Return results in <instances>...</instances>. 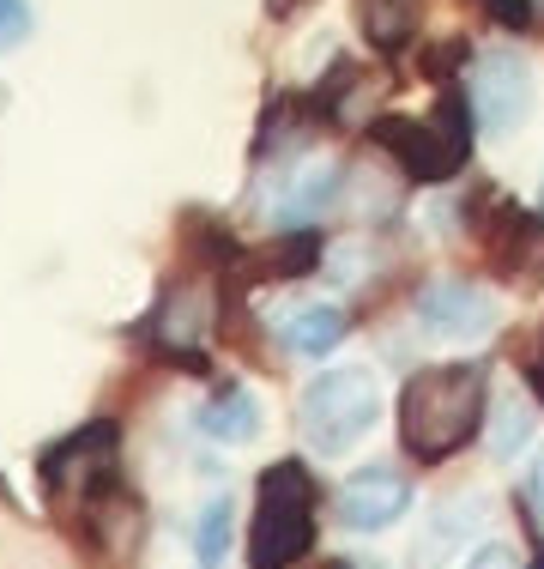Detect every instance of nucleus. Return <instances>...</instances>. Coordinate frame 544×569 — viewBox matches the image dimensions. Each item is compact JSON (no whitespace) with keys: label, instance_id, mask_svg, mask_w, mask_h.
Here are the masks:
<instances>
[{"label":"nucleus","instance_id":"f257e3e1","mask_svg":"<svg viewBox=\"0 0 544 569\" xmlns=\"http://www.w3.org/2000/svg\"><path fill=\"white\" fill-rule=\"evenodd\" d=\"M484 425V370L478 363H435L417 370L400 395V437L417 460H447Z\"/></svg>","mask_w":544,"mask_h":569},{"label":"nucleus","instance_id":"f03ea898","mask_svg":"<svg viewBox=\"0 0 544 569\" xmlns=\"http://www.w3.org/2000/svg\"><path fill=\"white\" fill-rule=\"evenodd\" d=\"M309 539H315V485L296 460H279L261 472L249 569H291L296 558H309Z\"/></svg>","mask_w":544,"mask_h":569},{"label":"nucleus","instance_id":"7ed1b4c3","mask_svg":"<svg viewBox=\"0 0 544 569\" xmlns=\"http://www.w3.org/2000/svg\"><path fill=\"white\" fill-rule=\"evenodd\" d=\"M375 418H381V395H375L370 370H326V376H315V382L303 388V412H296V425H303L309 449L351 455L375 430Z\"/></svg>","mask_w":544,"mask_h":569},{"label":"nucleus","instance_id":"20e7f679","mask_svg":"<svg viewBox=\"0 0 544 569\" xmlns=\"http://www.w3.org/2000/svg\"><path fill=\"white\" fill-rule=\"evenodd\" d=\"M375 140L387 146L393 158H400L405 176H417V182H442V176H454L466 164L472 152V121H466V103H442L435 116L424 121H405V116H387L375 128Z\"/></svg>","mask_w":544,"mask_h":569},{"label":"nucleus","instance_id":"39448f33","mask_svg":"<svg viewBox=\"0 0 544 569\" xmlns=\"http://www.w3.org/2000/svg\"><path fill=\"white\" fill-rule=\"evenodd\" d=\"M43 485L54 503L91 509L115 485V425H85L79 437L54 442L43 455Z\"/></svg>","mask_w":544,"mask_h":569},{"label":"nucleus","instance_id":"423d86ee","mask_svg":"<svg viewBox=\"0 0 544 569\" xmlns=\"http://www.w3.org/2000/svg\"><path fill=\"white\" fill-rule=\"evenodd\" d=\"M466 110L490 133H514L533 116V67L514 49H484L466 73Z\"/></svg>","mask_w":544,"mask_h":569},{"label":"nucleus","instance_id":"0eeeda50","mask_svg":"<svg viewBox=\"0 0 544 569\" xmlns=\"http://www.w3.org/2000/svg\"><path fill=\"white\" fill-rule=\"evenodd\" d=\"M218 309H224V291H218L212 273H182L163 291L158 316H152V340L175 358H200L218 333Z\"/></svg>","mask_w":544,"mask_h":569},{"label":"nucleus","instance_id":"6e6552de","mask_svg":"<svg viewBox=\"0 0 544 569\" xmlns=\"http://www.w3.org/2000/svg\"><path fill=\"white\" fill-rule=\"evenodd\" d=\"M417 321H424L435 340H484L496 328V303L472 279H435L417 297Z\"/></svg>","mask_w":544,"mask_h":569},{"label":"nucleus","instance_id":"1a4fd4ad","mask_svg":"<svg viewBox=\"0 0 544 569\" xmlns=\"http://www.w3.org/2000/svg\"><path fill=\"white\" fill-rule=\"evenodd\" d=\"M412 509V479L400 467H363L339 485V521L351 533H381Z\"/></svg>","mask_w":544,"mask_h":569},{"label":"nucleus","instance_id":"9d476101","mask_svg":"<svg viewBox=\"0 0 544 569\" xmlns=\"http://www.w3.org/2000/svg\"><path fill=\"white\" fill-rule=\"evenodd\" d=\"M339 188H345V164H339V158L309 152L303 164H296L291 176H284V194H279V224H309V219H321V212L339 200Z\"/></svg>","mask_w":544,"mask_h":569},{"label":"nucleus","instance_id":"9b49d317","mask_svg":"<svg viewBox=\"0 0 544 569\" xmlns=\"http://www.w3.org/2000/svg\"><path fill=\"white\" fill-rule=\"evenodd\" d=\"M200 430H206L212 442H224V449H236V442H249L254 430H261V406H254V395L242 382H224L206 400V412H200Z\"/></svg>","mask_w":544,"mask_h":569},{"label":"nucleus","instance_id":"f8f14e48","mask_svg":"<svg viewBox=\"0 0 544 569\" xmlns=\"http://www.w3.org/2000/svg\"><path fill=\"white\" fill-rule=\"evenodd\" d=\"M345 328H351V316L339 303H303L296 316H284V340H291V351H303V358L333 351L345 340Z\"/></svg>","mask_w":544,"mask_h":569},{"label":"nucleus","instance_id":"ddd939ff","mask_svg":"<svg viewBox=\"0 0 544 569\" xmlns=\"http://www.w3.org/2000/svg\"><path fill=\"white\" fill-rule=\"evenodd\" d=\"M417 24V0H363V37L375 49H405Z\"/></svg>","mask_w":544,"mask_h":569},{"label":"nucleus","instance_id":"4468645a","mask_svg":"<svg viewBox=\"0 0 544 569\" xmlns=\"http://www.w3.org/2000/svg\"><path fill=\"white\" fill-rule=\"evenodd\" d=\"M478 521H484V497H454V503H447L442 515H435V533H430L424 546L412 551V558H424V569H435V563H442L435 551H447L460 533H472Z\"/></svg>","mask_w":544,"mask_h":569},{"label":"nucleus","instance_id":"2eb2a0df","mask_svg":"<svg viewBox=\"0 0 544 569\" xmlns=\"http://www.w3.org/2000/svg\"><path fill=\"white\" fill-rule=\"evenodd\" d=\"M224 551H230V503L212 497L194 527V558H200V569H224Z\"/></svg>","mask_w":544,"mask_h":569},{"label":"nucleus","instance_id":"dca6fc26","mask_svg":"<svg viewBox=\"0 0 544 569\" xmlns=\"http://www.w3.org/2000/svg\"><path fill=\"white\" fill-rule=\"evenodd\" d=\"M526 437H533V406H526V400H514V395H508V400H502V406H496V430H490V449H496L502 460H508V455H514V449H521V442H526Z\"/></svg>","mask_w":544,"mask_h":569},{"label":"nucleus","instance_id":"f3484780","mask_svg":"<svg viewBox=\"0 0 544 569\" xmlns=\"http://www.w3.org/2000/svg\"><path fill=\"white\" fill-rule=\"evenodd\" d=\"M24 31H31V7L24 0H0V56L12 43H24Z\"/></svg>","mask_w":544,"mask_h":569},{"label":"nucleus","instance_id":"a211bd4d","mask_svg":"<svg viewBox=\"0 0 544 569\" xmlns=\"http://www.w3.org/2000/svg\"><path fill=\"white\" fill-rule=\"evenodd\" d=\"M466 569H521V551L514 546H484V551H472Z\"/></svg>","mask_w":544,"mask_h":569},{"label":"nucleus","instance_id":"6ab92c4d","mask_svg":"<svg viewBox=\"0 0 544 569\" xmlns=\"http://www.w3.org/2000/svg\"><path fill=\"white\" fill-rule=\"evenodd\" d=\"M533 509H538V521H544V460L533 467Z\"/></svg>","mask_w":544,"mask_h":569},{"label":"nucleus","instance_id":"aec40b11","mask_svg":"<svg viewBox=\"0 0 544 569\" xmlns=\"http://www.w3.org/2000/svg\"><path fill=\"white\" fill-rule=\"evenodd\" d=\"M490 7H496V12H514V7H508V0H490Z\"/></svg>","mask_w":544,"mask_h":569}]
</instances>
